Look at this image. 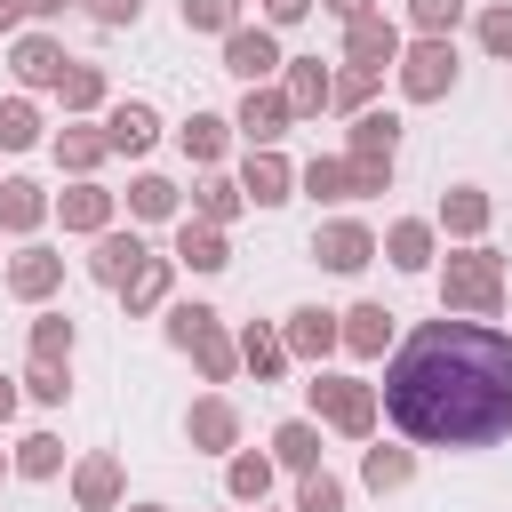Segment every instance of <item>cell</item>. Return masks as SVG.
I'll return each mask as SVG.
<instances>
[{
  "instance_id": "obj_33",
  "label": "cell",
  "mask_w": 512,
  "mask_h": 512,
  "mask_svg": "<svg viewBox=\"0 0 512 512\" xmlns=\"http://www.w3.org/2000/svg\"><path fill=\"white\" fill-rule=\"evenodd\" d=\"M272 464L280 472H320V424L312 416H288V424H272Z\"/></svg>"
},
{
  "instance_id": "obj_39",
  "label": "cell",
  "mask_w": 512,
  "mask_h": 512,
  "mask_svg": "<svg viewBox=\"0 0 512 512\" xmlns=\"http://www.w3.org/2000/svg\"><path fill=\"white\" fill-rule=\"evenodd\" d=\"M8 456H16V480H56L64 472V440L56 432H24Z\"/></svg>"
},
{
  "instance_id": "obj_2",
  "label": "cell",
  "mask_w": 512,
  "mask_h": 512,
  "mask_svg": "<svg viewBox=\"0 0 512 512\" xmlns=\"http://www.w3.org/2000/svg\"><path fill=\"white\" fill-rule=\"evenodd\" d=\"M440 312H456V320H496L504 312V256L488 240L440 256Z\"/></svg>"
},
{
  "instance_id": "obj_21",
  "label": "cell",
  "mask_w": 512,
  "mask_h": 512,
  "mask_svg": "<svg viewBox=\"0 0 512 512\" xmlns=\"http://www.w3.org/2000/svg\"><path fill=\"white\" fill-rule=\"evenodd\" d=\"M48 152H56V168H64L72 184H80V176H96V168L112 160V144H104V128H96V120H64V128L48 136Z\"/></svg>"
},
{
  "instance_id": "obj_18",
  "label": "cell",
  "mask_w": 512,
  "mask_h": 512,
  "mask_svg": "<svg viewBox=\"0 0 512 512\" xmlns=\"http://www.w3.org/2000/svg\"><path fill=\"white\" fill-rule=\"evenodd\" d=\"M48 216H56V192H48V184H32V176H0V232H8V240H32Z\"/></svg>"
},
{
  "instance_id": "obj_48",
  "label": "cell",
  "mask_w": 512,
  "mask_h": 512,
  "mask_svg": "<svg viewBox=\"0 0 512 512\" xmlns=\"http://www.w3.org/2000/svg\"><path fill=\"white\" fill-rule=\"evenodd\" d=\"M80 8H88V16L104 24V32H128V24L144 16V0H80Z\"/></svg>"
},
{
  "instance_id": "obj_23",
  "label": "cell",
  "mask_w": 512,
  "mask_h": 512,
  "mask_svg": "<svg viewBox=\"0 0 512 512\" xmlns=\"http://www.w3.org/2000/svg\"><path fill=\"white\" fill-rule=\"evenodd\" d=\"M432 224H440L448 240H464V248H472V240H480V232L496 224V200H488L480 184H448V192H440V216H432Z\"/></svg>"
},
{
  "instance_id": "obj_49",
  "label": "cell",
  "mask_w": 512,
  "mask_h": 512,
  "mask_svg": "<svg viewBox=\"0 0 512 512\" xmlns=\"http://www.w3.org/2000/svg\"><path fill=\"white\" fill-rule=\"evenodd\" d=\"M312 8H320V0H264V24H272V32H288V24H304Z\"/></svg>"
},
{
  "instance_id": "obj_35",
  "label": "cell",
  "mask_w": 512,
  "mask_h": 512,
  "mask_svg": "<svg viewBox=\"0 0 512 512\" xmlns=\"http://www.w3.org/2000/svg\"><path fill=\"white\" fill-rule=\"evenodd\" d=\"M176 216H184V192H176L168 176L144 168V176L128 184V224H176Z\"/></svg>"
},
{
  "instance_id": "obj_37",
  "label": "cell",
  "mask_w": 512,
  "mask_h": 512,
  "mask_svg": "<svg viewBox=\"0 0 512 512\" xmlns=\"http://www.w3.org/2000/svg\"><path fill=\"white\" fill-rule=\"evenodd\" d=\"M72 352H80V320H64V312H40V320H32V360H48V368H72Z\"/></svg>"
},
{
  "instance_id": "obj_32",
  "label": "cell",
  "mask_w": 512,
  "mask_h": 512,
  "mask_svg": "<svg viewBox=\"0 0 512 512\" xmlns=\"http://www.w3.org/2000/svg\"><path fill=\"white\" fill-rule=\"evenodd\" d=\"M192 216H200V224H224V232H232V224L248 216V192H240V176H216V168H208V176L192 184Z\"/></svg>"
},
{
  "instance_id": "obj_8",
  "label": "cell",
  "mask_w": 512,
  "mask_h": 512,
  "mask_svg": "<svg viewBox=\"0 0 512 512\" xmlns=\"http://www.w3.org/2000/svg\"><path fill=\"white\" fill-rule=\"evenodd\" d=\"M280 64H288V56H280V32H272V24H240V32L224 40V72L248 80V88H272Z\"/></svg>"
},
{
  "instance_id": "obj_27",
  "label": "cell",
  "mask_w": 512,
  "mask_h": 512,
  "mask_svg": "<svg viewBox=\"0 0 512 512\" xmlns=\"http://www.w3.org/2000/svg\"><path fill=\"white\" fill-rule=\"evenodd\" d=\"M272 480H280L272 448H232V456H224V496H232V504H264Z\"/></svg>"
},
{
  "instance_id": "obj_46",
  "label": "cell",
  "mask_w": 512,
  "mask_h": 512,
  "mask_svg": "<svg viewBox=\"0 0 512 512\" xmlns=\"http://www.w3.org/2000/svg\"><path fill=\"white\" fill-rule=\"evenodd\" d=\"M24 392H32L40 408H64V400H72V368H48V360H32V368H24Z\"/></svg>"
},
{
  "instance_id": "obj_38",
  "label": "cell",
  "mask_w": 512,
  "mask_h": 512,
  "mask_svg": "<svg viewBox=\"0 0 512 512\" xmlns=\"http://www.w3.org/2000/svg\"><path fill=\"white\" fill-rule=\"evenodd\" d=\"M376 88H384V72H368V64H344V72H336V96H328V112L360 120V112H376Z\"/></svg>"
},
{
  "instance_id": "obj_4",
  "label": "cell",
  "mask_w": 512,
  "mask_h": 512,
  "mask_svg": "<svg viewBox=\"0 0 512 512\" xmlns=\"http://www.w3.org/2000/svg\"><path fill=\"white\" fill-rule=\"evenodd\" d=\"M392 80H400V96H408V104H440V96H456V80H464L456 40H408V48H400V64H392Z\"/></svg>"
},
{
  "instance_id": "obj_36",
  "label": "cell",
  "mask_w": 512,
  "mask_h": 512,
  "mask_svg": "<svg viewBox=\"0 0 512 512\" xmlns=\"http://www.w3.org/2000/svg\"><path fill=\"white\" fill-rule=\"evenodd\" d=\"M296 192L304 200H352V176H344V152H312L296 168Z\"/></svg>"
},
{
  "instance_id": "obj_9",
  "label": "cell",
  "mask_w": 512,
  "mask_h": 512,
  "mask_svg": "<svg viewBox=\"0 0 512 512\" xmlns=\"http://www.w3.org/2000/svg\"><path fill=\"white\" fill-rule=\"evenodd\" d=\"M168 256H176V272H200V280H216L224 264H232V232L224 224H200L192 208L176 216V240H168Z\"/></svg>"
},
{
  "instance_id": "obj_26",
  "label": "cell",
  "mask_w": 512,
  "mask_h": 512,
  "mask_svg": "<svg viewBox=\"0 0 512 512\" xmlns=\"http://www.w3.org/2000/svg\"><path fill=\"white\" fill-rule=\"evenodd\" d=\"M416 480V448H392V440H368L360 448V488L368 496H400Z\"/></svg>"
},
{
  "instance_id": "obj_29",
  "label": "cell",
  "mask_w": 512,
  "mask_h": 512,
  "mask_svg": "<svg viewBox=\"0 0 512 512\" xmlns=\"http://www.w3.org/2000/svg\"><path fill=\"white\" fill-rule=\"evenodd\" d=\"M240 368H248V376H256V384H280V376H288V368H296V360H288V344H280V328H272V320H248V328H240Z\"/></svg>"
},
{
  "instance_id": "obj_50",
  "label": "cell",
  "mask_w": 512,
  "mask_h": 512,
  "mask_svg": "<svg viewBox=\"0 0 512 512\" xmlns=\"http://www.w3.org/2000/svg\"><path fill=\"white\" fill-rule=\"evenodd\" d=\"M336 24H360V16H384V0H320Z\"/></svg>"
},
{
  "instance_id": "obj_15",
  "label": "cell",
  "mask_w": 512,
  "mask_h": 512,
  "mask_svg": "<svg viewBox=\"0 0 512 512\" xmlns=\"http://www.w3.org/2000/svg\"><path fill=\"white\" fill-rule=\"evenodd\" d=\"M232 128L248 136V152H264V144H280V136L296 128V112H288V96H280V80H272V88H248V96H240V112H232Z\"/></svg>"
},
{
  "instance_id": "obj_54",
  "label": "cell",
  "mask_w": 512,
  "mask_h": 512,
  "mask_svg": "<svg viewBox=\"0 0 512 512\" xmlns=\"http://www.w3.org/2000/svg\"><path fill=\"white\" fill-rule=\"evenodd\" d=\"M256 512H264V504H256Z\"/></svg>"
},
{
  "instance_id": "obj_1",
  "label": "cell",
  "mask_w": 512,
  "mask_h": 512,
  "mask_svg": "<svg viewBox=\"0 0 512 512\" xmlns=\"http://www.w3.org/2000/svg\"><path fill=\"white\" fill-rule=\"evenodd\" d=\"M384 424L416 448H496L512 432V336L496 320H416L384 368Z\"/></svg>"
},
{
  "instance_id": "obj_53",
  "label": "cell",
  "mask_w": 512,
  "mask_h": 512,
  "mask_svg": "<svg viewBox=\"0 0 512 512\" xmlns=\"http://www.w3.org/2000/svg\"><path fill=\"white\" fill-rule=\"evenodd\" d=\"M8 472H16V456H8V448H0V480H8Z\"/></svg>"
},
{
  "instance_id": "obj_42",
  "label": "cell",
  "mask_w": 512,
  "mask_h": 512,
  "mask_svg": "<svg viewBox=\"0 0 512 512\" xmlns=\"http://www.w3.org/2000/svg\"><path fill=\"white\" fill-rule=\"evenodd\" d=\"M344 504H352V488H344L336 472H304V480H296V504H288V512H344Z\"/></svg>"
},
{
  "instance_id": "obj_40",
  "label": "cell",
  "mask_w": 512,
  "mask_h": 512,
  "mask_svg": "<svg viewBox=\"0 0 512 512\" xmlns=\"http://www.w3.org/2000/svg\"><path fill=\"white\" fill-rule=\"evenodd\" d=\"M48 128H40V104L32 96H0V152H32Z\"/></svg>"
},
{
  "instance_id": "obj_31",
  "label": "cell",
  "mask_w": 512,
  "mask_h": 512,
  "mask_svg": "<svg viewBox=\"0 0 512 512\" xmlns=\"http://www.w3.org/2000/svg\"><path fill=\"white\" fill-rule=\"evenodd\" d=\"M344 152H352V160H400V112H384V104L360 112V120L344 128Z\"/></svg>"
},
{
  "instance_id": "obj_28",
  "label": "cell",
  "mask_w": 512,
  "mask_h": 512,
  "mask_svg": "<svg viewBox=\"0 0 512 512\" xmlns=\"http://www.w3.org/2000/svg\"><path fill=\"white\" fill-rule=\"evenodd\" d=\"M168 288H176V256H144V272H136L128 288H120L128 320H152V312H168V304H176Z\"/></svg>"
},
{
  "instance_id": "obj_41",
  "label": "cell",
  "mask_w": 512,
  "mask_h": 512,
  "mask_svg": "<svg viewBox=\"0 0 512 512\" xmlns=\"http://www.w3.org/2000/svg\"><path fill=\"white\" fill-rule=\"evenodd\" d=\"M176 16H184V32H216V40L240 32V0H176Z\"/></svg>"
},
{
  "instance_id": "obj_22",
  "label": "cell",
  "mask_w": 512,
  "mask_h": 512,
  "mask_svg": "<svg viewBox=\"0 0 512 512\" xmlns=\"http://www.w3.org/2000/svg\"><path fill=\"white\" fill-rule=\"evenodd\" d=\"M240 192H248V208H280V200H296V168L280 160V144H264V152L240 160Z\"/></svg>"
},
{
  "instance_id": "obj_30",
  "label": "cell",
  "mask_w": 512,
  "mask_h": 512,
  "mask_svg": "<svg viewBox=\"0 0 512 512\" xmlns=\"http://www.w3.org/2000/svg\"><path fill=\"white\" fill-rule=\"evenodd\" d=\"M176 152H184L192 168H216V160L232 152V120H224V112H192V120L176 128Z\"/></svg>"
},
{
  "instance_id": "obj_5",
  "label": "cell",
  "mask_w": 512,
  "mask_h": 512,
  "mask_svg": "<svg viewBox=\"0 0 512 512\" xmlns=\"http://www.w3.org/2000/svg\"><path fill=\"white\" fill-rule=\"evenodd\" d=\"M72 64H80V56H72V48L56 40V32H40V24L8 40V72H16V96H40V88H64V72H72Z\"/></svg>"
},
{
  "instance_id": "obj_20",
  "label": "cell",
  "mask_w": 512,
  "mask_h": 512,
  "mask_svg": "<svg viewBox=\"0 0 512 512\" xmlns=\"http://www.w3.org/2000/svg\"><path fill=\"white\" fill-rule=\"evenodd\" d=\"M400 24L392 16H360V24H344V64H368V72H392L400 64Z\"/></svg>"
},
{
  "instance_id": "obj_17",
  "label": "cell",
  "mask_w": 512,
  "mask_h": 512,
  "mask_svg": "<svg viewBox=\"0 0 512 512\" xmlns=\"http://www.w3.org/2000/svg\"><path fill=\"white\" fill-rule=\"evenodd\" d=\"M384 264L392 272H432L440 264V224L432 216H392L384 224Z\"/></svg>"
},
{
  "instance_id": "obj_10",
  "label": "cell",
  "mask_w": 512,
  "mask_h": 512,
  "mask_svg": "<svg viewBox=\"0 0 512 512\" xmlns=\"http://www.w3.org/2000/svg\"><path fill=\"white\" fill-rule=\"evenodd\" d=\"M72 504H80V512H120V504H128V464H120L112 448H88V456L72 464Z\"/></svg>"
},
{
  "instance_id": "obj_25",
  "label": "cell",
  "mask_w": 512,
  "mask_h": 512,
  "mask_svg": "<svg viewBox=\"0 0 512 512\" xmlns=\"http://www.w3.org/2000/svg\"><path fill=\"white\" fill-rule=\"evenodd\" d=\"M184 352H192L200 384H232V376H240V336L224 328V312H216V320H208V328H200V336H192Z\"/></svg>"
},
{
  "instance_id": "obj_34",
  "label": "cell",
  "mask_w": 512,
  "mask_h": 512,
  "mask_svg": "<svg viewBox=\"0 0 512 512\" xmlns=\"http://www.w3.org/2000/svg\"><path fill=\"white\" fill-rule=\"evenodd\" d=\"M56 96H64L72 120H104V112H112V80H104V64H72Z\"/></svg>"
},
{
  "instance_id": "obj_3",
  "label": "cell",
  "mask_w": 512,
  "mask_h": 512,
  "mask_svg": "<svg viewBox=\"0 0 512 512\" xmlns=\"http://www.w3.org/2000/svg\"><path fill=\"white\" fill-rule=\"evenodd\" d=\"M304 400H312V424H328V432H344V440H376V416H384V392H376V384L336 376V368H312Z\"/></svg>"
},
{
  "instance_id": "obj_24",
  "label": "cell",
  "mask_w": 512,
  "mask_h": 512,
  "mask_svg": "<svg viewBox=\"0 0 512 512\" xmlns=\"http://www.w3.org/2000/svg\"><path fill=\"white\" fill-rule=\"evenodd\" d=\"M392 328H400V312L376 304V296H360V304L344 312V352H352V360H384V352H392Z\"/></svg>"
},
{
  "instance_id": "obj_13",
  "label": "cell",
  "mask_w": 512,
  "mask_h": 512,
  "mask_svg": "<svg viewBox=\"0 0 512 512\" xmlns=\"http://www.w3.org/2000/svg\"><path fill=\"white\" fill-rule=\"evenodd\" d=\"M112 216H120V192H104L96 176H80V184H64V192H56V224H64V232H80V240L112 232Z\"/></svg>"
},
{
  "instance_id": "obj_11",
  "label": "cell",
  "mask_w": 512,
  "mask_h": 512,
  "mask_svg": "<svg viewBox=\"0 0 512 512\" xmlns=\"http://www.w3.org/2000/svg\"><path fill=\"white\" fill-rule=\"evenodd\" d=\"M144 256H152V248H144V232H136V224H128V232L112 224V232H96V240H88V280H96V288H128V280L144 272Z\"/></svg>"
},
{
  "instance_id": "obj_47",
  "label": "cell",
  "mask_w": 512,
  "mask_h": 512,
  "mask_svg": "<svg viewBox=\"0 0 512 512\" xmlns=\"http://www.w3.org/2000/svg\"><path fill=\"white\" fill-rule=\"evenodd\" d=\"M344 176H352V200L392 192V160H352V152H344Z\"/></svg>"
},
{
  "instance_id": "obj_12",
  "label": "cell",
  "mask_w": 512,
  "mask_h": 512,
  "mask_svg": "<svg viewBox=\"0 0 512 512\" xmlns=\"http://www.w3.org/2000/svg\"><path fill=\"white\" fill-rule=\"evenodd\" d=\"M0 288H8L16 304H48V296L64 288V256L40 248V240H24V248L8 256V272H0Z\"/></svg>"
},
{
  "instance_id": "obj_19",
  "label": "cell",
  "mask_w": 512,
  "mask_h": 512,
  "mask_svg": "<svg viewBox=\"0 0 512 512\" xmlns=\"http://www.w3.org/2000/svg\"><path fill=\"white\" fill-rule=\"evenodd\" d=\"M280 96H288L296 120H320L328 96H336V72H328L320 56H288V64H280Z\"/></svg>"
},
{
  "instance_id": "obj_7",
  "label": "cell",
  "mask_w": 512,
  "mask_h": 512,
  "mask_svg": "<svg viewBox=\"0 0 512 512\" xmlns=\"http://www.w3.org/2000/svg\"><path fill=\"white\" fill-rule=\"evenodd\" d=\"M280 344H288V360L328 368V352H344V312H328V304H296V312L280 320Z\"/></svg>"
},
{
  "instance_id": "obj_52",
  "label": "cell",
  "mask_w": 512,
  "mask_h": 512,
  "mask_svg": "<svg viewBox=\"0 0 512 512\" xmlns=\"http://www.w3.org/2000/svg\"><path fill=\"white\" fill-rule=\"evenodd\" d=\"M120 512H176V504H160V496H136V504H120Z\"/></svg>"
},
{
  "instance_id": "obj_51",
  "label": "cell",
  "mask_w": 512,
  "mask_h": 512,
  "mask_svg": "<svg viewBox=\"0 0 512 512\" xmlns=\"http://www.w3.org/2000/svg\"><path fill=\"white\" fill-rule=\"evenodd\" d=\"M16 400H24V384H16V376H0V424L16 416Z\"/></svg>"
},
{
  "instance_id": "obj_43",
  "label": "cell",
  "mask_w": 512,
  "mask_h": 512,
  "mask_svg": "<svg viewBox=\"0 0 512 512\" xmlns=\"http://www.w3.org/2000/svg\"><path fill=\"white\" fill-rule=\"evenodd\" d=\"M472 40H480L496 64H512V0H488V8L472 16Z\"/></svg>"
},
{
  "instance_id": "obj_45",
  "label": "cell",
  "mask_w": 512,
  "mask_h": 512,
  "mask_svg": "<svg viewBox=\"0 0 512 512\" xmlns=\"http://www.w3.org/2000/svg\"><path fill=\"white\" fill-rule=\"evenodd\" d=\"M64 8H72V0H0V32H32V24L48 32Z\"/></svg>"
},
{
  "instance_id": "obj_6",
  "label": "cell",
  "mask_w": 512,
  "mask_h": 512,
  "mask_svg": "<svg viewBox=\"0 0 512 512\" xmlns=\"http://www.w3.org/2000/svg\"><path fill=\"white\" fill-rule=\"evenodd\" d=\"M376 256H384V240H376L360 216H328V224H312V264H320V272H344V280H352V272H368Z\"/></svg>"
},
{
  "instance_id": "obj_14",
  "label": "cell",
  "mask_w": 512,
  "mask_h": 512,
  "mask_svg": "<svg viewBox=\"0 0 512 512\" xmlns=\"http://www.w3.org/2000/svg\"><path fill=\"white\" fill-rule=\"evenodd\" d=\"M184 440H192L200 456H232V448H240V408H232L224 392H200V400L184 408Z\"/></svg>"
},
{
  "instance_id": "obj_44",
  "label": "cell",
  "mask_w": 512,
  "mask_h": 512,
  "mask_svg": "<svg viewBox=\"0 0 512 512\" xmlns=\"http://www.w3.org/2000/svg\"><path fill=\"white\" fill-rule=\"evenodd\" d=\"M408 24H416V40H448L464 24V0H408Z\"/></svg>"
},
{
  "instance_id": "obj_16",
  "label": "cell",
  "mask_w": 512,
  "mask_h": 512,
  "mask_svg": "<svg viewBox=\"0 0 512 512\" xmlns=\"http://www.w3.org/2000/svg\"><path fill=\"white\" fill-rule=\"evenodd\" d=\"M96 128H104V144H112L120 160H144V152L160 144V112H152L144 96H120V104H112V112H104Z\"/></svg>"
}]
</instances>
